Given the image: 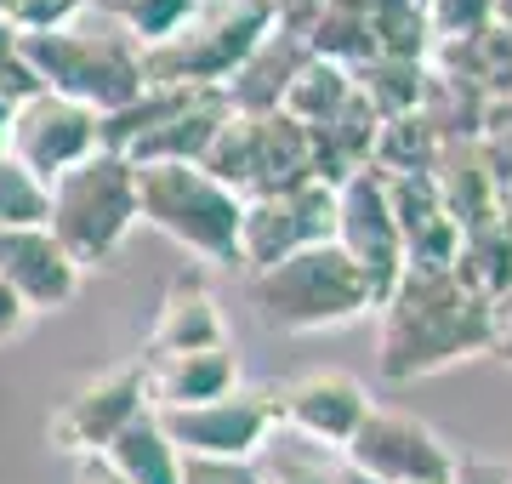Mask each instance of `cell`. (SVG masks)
Wrapping results in <instances>:
<instances>
[{"mask_svg":"<svg viewBox=\"0 0 512 484\" xmlns=\"http://www.w3.org/2000/svg\"><path fill=\"white\" fill-rule=\"evenodd\" d=\"M490 354L512 365V297L495 308V336H490Z\"/></svg>","mask_w":512,"mask_h":484,"instance_id":"obj_36","label":"cell"},{"mask_svg":"<svg viewBox=\"0 0 512 484\" xmlns=\"http://www.w3.org/2000/svg\"><path fill=\"white\" fill-rule=\"evenodd\" d=\"M336 462L365 473V479H387V484H450L461 456L421 416L370 405L365 422L353 428V439L336 450Z\"/></svg>","mask_w":512,"mask_h":484,"instance_id":"obj_8","label":"cell"},{"mask_svg":"<svg viewBox=\"0 0 512 484\" xmlns=\"http://www.w3.org/2000/svg\"><path fill=\"white\" fill-rule=\"evenodd\" d=\"M365 410H370V388L348 371H302L274 388L279 428L330 450V456L353 439V428L365 422Z\"/></svg>","mask_w":512,"mask_h":484,"instance_id":"obj_14","label":"cell"},{"mask_svg":"<svg viewBox=\"0 0 512 484\" xmlns=\"http://www.w3.org/2000/svg\"><path fill=\"white\" fill-rule=\"evenodd\" d=\"M18 52L29 63V75L40 80V92H57L92 109L97 120L114 109H126L131 97H143V46L103 18L97 6H86L80 18L57 23L46 35H18Z\"/></svg>","mask_w":512,"mask_h":484,"instance_id":"obj_2","label":"cell"},{"mask_svg":"<svg viewBox=\"0 0 512 484\" xmlns=\"http://www.w3.org/2000/svg\"><path fill=\"white\" fill-rule=\"evenodd\" d=\"M137 171V223L160 228L200 262H239V211L245 205L205 166H131Z\"/></svg>","mask_w":512,"mask_h":484,"instance_id":"obj_6","label":"cell"},{"mask_svg":"<svg viewBox=\"0 0 512 484\" xmlns=\"http://www.w3.org/2000/svg\"><path fill=\"white\" fill-rule=\"evenodd\" d=\"M6 154L35 183H52L86 154H97V114L57 92L23 97V103H12V120H6Z\"/></svg>","mask_w":512,"mask_h":484,"instance_id":"obj_13","label":"cell"},{"mask_svg":"<svg viewBox=\"0 0 512 484\" xmlns=\"http://www.w3.org/2000/svg\"><path fill=\"white\" fill-rule=\"evenodd\" d=\"M103 462L114 467L120 484H177V473H183V456H177V445L165 439L154 410L131 416L126 428L114 433L109 445H103Z\"/></svg>","mask_w":512,"mask_h":484,"instance_id":"obj_23","label":"cell"},{"mask_svg":"<svg viewBox=\"0 0 512 484\" xmlns=\"http://www.w3.org/2000/svg\"><path fill=\"white\" fill-rule=\"evenodd\" d=\"M86 6H97V12L120 23L137 46H148V40L171 35V29L200 6V0H86Z\"/></svg>","mask_w":512,"mask_h":484,"instance_id":"obj_28","label":"cell"},{"mask_svg":"<svg viewBox=\"0 0 512 484\" xmlns=\"http://www.w3.org/2000/svg\"><path fill=\"white\" fill-rule=\"evenodd\" d=\"M143 410H148L143 359H120L109 371H97L92 382H80L46 416V445L63 450V456H103V445Z\"/></svg>","mask_w":512,"mask_h":484,"instance_id":"obj_12","label":"cell"},{"mask_svg":"<svg viewBox=\"0 0 512 484\" xmlns=\"http://www.w3.org/2000/svg\"><path fill=\"white\" fill-rule=\"evenodd\" d=\"M177 456H211V462H256V450L274 439V388H234L222 399L183 410H154Z\"/></svg>","mask_w":512,"mask_h":484,"instance_id":"obj_9","label":"cell"},{"mask_svg":"<svg viewBox=\"0 0 512 484\" xmlns=\"http://www.w3.org/2000/svg\"><path fill=\"white\" fill-rule=\"evenodd\" d=\"M330 240L348 251V262L370 285V302L382 308L393 297V285L404 280V245H399V223H393L387 183L376 166L353 171L348 183H336V234Z\"/></svg>","mask_w":512,"mask_h":484,"instance_id":"obj_11","label":"cell"},{"mask_svg":"<svg viewBox=\"0 0 512 484\" xmlns=\"http://www.w3.org/2000/svg\"><path fill=\"white\" fill-rule=\"evenodd\" d=\"M143 382H148V410H183V405L222 399V393L239 388L234 342H222V348H194V354L143 359Z\"/></svg>","mask_w":512,"mask_h":484,"instance_id":"obj_18","label":"cell"},{"mask_svg":"<svg viewBox=\"0 0 512 484\" xmlns=\"http://www.w3.org/2000/svg\"><path fill=\"white\" fill-rule=\"evenodd\" d=\"M35 92H40V80L29 75V63H23L18 35L0 29V103L12 109V103H23V97H35Z\"/></svg>","mask_w":512,"mask_h":484,"instance_id":"obj_32","label":"cell"},{"mask_svg":"<svg viewBox=\"0 0 512 484\" xmlns=\"http://www.w3.org/2000/svg\"><path fill=\"white\" fill-rule=\"evenodd\" d=\"M308 57H313L308 40L296 35V29H279L274 23L268 35L256 40V52L228 75V86H222L228 109L234 114H279V97H285V86L296 80V69Z\"/></svg>","mask_w":512,"mask_h":484,"instance_id":"obj_20","label":"cell"},{"mask_svg":"<svg viewBox=\"0 0 512 484\" xmlns=\"http://www.w3.org/2000/svg\"><path fill=\"white\" fill-rule=\"evenodd\" d=\"M137 228V171L131 160L97 149L46 183V234L74 257V268H103Z\"/></svg>","mask_w":512,"mask_h":484,"instance_id":"obj_3","label":"cell"},{"mask_svg":"<svg viewBox=\"0 0 512 484\" xmlns=\"http://www.w3.org/2000/svg\"><path fill=\"white\" fill-rule=\"evenodd\" d=\"M336 484H387V479H365V473H353V467L336 462Z\"/></svg>","mask_w":512,"mask_h":484,"instance_id":"obj_38","label":"cell"},{"mask_svg":"<svg viewBox=\"0 0 512 484\" xmlns=\"http://www.w3.org/2000/svg\"><path fill=\"white\" fill-rule=\"evenodd\" d=\"M222 342H228V325H222V308L211 297V285L200 274H177V280L165 285V302H160V314H154V331H148L137 359L194 354V348H222Z\"/></svg>","mask_w":512,"mask_h":484,"instance_id":"obj_19","label":"cell"},{"mask_svg":"<svg viewBox=\"0 0 512 484\" xmlns=\"http://www.w3.org/2000/svg\"><path fill=\"white\" fill-rule=\"evenodd\" d=\"M268 29H274L268 0H200L171 35L143 46V80L183 92H222Z\"/></svg>","mask_w":512,"mask_h":484,"instance_id":"obj_5","label":"cell"},{"mask_svg":"<svg viewBox=\"0 0 512 484\" xmlns=\"http://www.w3.org/2000/svg\"><path fill=\"white\" fill-rule=\"evenodd\" d=\"M450 274L478 302L501 308L512 297V217H490V223L467 228L456 245V257H450Z\"/></svg>","mask_w":512,"mask_h":484,"instance_id":"obj_22","label":"cell"},{"mask_svg":"<svg viewBox=\"0 0 512 484\" xmlns=\"http://www.w3.org/2000/svg\"><path fill=\"white\" fill-rule=\"evenodd\" d=\"M330 234H336V188L308 177L296 188L245 200V211H239V262L251 274H262V268L308 251V245H325Z\"/></svg>","mask_w":512,"mask_h":484,"instance_id":"obj_10","label":"cell"},{"mask_svg":"<svg viewBox=\"0 0 512 484\" xmlns=\"http://www.w3.org/2000/svg\"><path fill=\"white\" fill-rule=\"evenodd\" d=\"M427 69L473 86L490 103H512V29L490 23V29H478L467 40H444V46L427 52Z\"/></svg>","mask_w":512,"mask_h":484,"instance_id":"obj_21","label":"cell"},{"mask_svg":"<svg viewBox=\"0 0 512 484\" xmlns=\"http://www.w3.org/2000/svg\"><path fill=\"white\" fill-rule=\"evenodd\" d=\"M228 114L234 109L222 92H188L160 126H148L137 143H126L120 160H131V166H200Z\"/></svg>","mask_w":512,"mask_h":484,"instance_id":"obj_17","label":"cell"},{"mask_svg":"<svg viewBox=\"0 0 512 484\" xmlns=\"http://www.w3.org/2000/svg\"><path fill=\"white\" fill-rule=\"evenodd\" d=\"M177 484H256L251 462H211V456H183Z\"/></svg>","mask_w":512,"mask_h":484,"instance_id":"obj_33","label":"cell"},{"mask_svg":"<svg viewBox=\"0 0 512 484\" xmlns=\"http://www.w3.org/2000/svg\"><path fill=\"white\" fill-rule=\"evenodd\" d=\"M74 484H120V479H114V467L103 462V456H80V467H74Z\"/></svg>","mask_w":512,"mask_h":484,"instance_id":"obj_37","label":"cell"},{"mask_svg":"<svg viewBox=\"0 0 512 484\" xmlns=\"http://www.w3.org/2000/svg\"><path fill=\"white\" fill-rule=\"evenodd\" d=\"M490 12H495V23H501V29H512V0H490Z\"/></svg>","mask_w":512,"mask_h":484,"instance_id":"obj_39","label":"cell"},{"mask_svg":"<svg viewBox=\"0 0 512 484\" xmlns=\"http://www.w3.org/2000/svg\"><path fill=\"white\" fill-rule=\"evenodd\" d=\"M0 228H46V183L0 154Z\"/></svg>","mask_w":512,"mask_h":484,"instance_id":"obj_29","label":"cell"},{"mask_svg":"<svg viewBox=\"0 0 512 484\" xmlns=\"http://www.w3.org/2000/svg\"><path fill=\"white\" fill-rule=\"evenodd\" d=\"M421 92H427V63H404V57H370L353 69V97L365 103L376 120H404V114L421 109Z\"/></svg>","mask_w":512,"mask_h":484,"instance_id":"obj_24","label":"cell"},{"mask_svg":"<svg viewBox=\"0 0 512 484\" xmlns=\"http://www.w3.org/2000/svg\"><path fill=\"white\" fill-rule=\"evenodd\" d=\"M86 12V0H0V29L12 35H46L57 23Z\"/></svg>","mask_w":512,"mask_h":484,"instance_id":"obj_31","label":"cell"},{"mask_svg":"<svg viewBox=\"0 0 512 484\" xmlns=\"http://www.w3.org/2000/svg\"><path fill=\"white\" fill-rule=\"evenodd\" d=\"M239 205L308 183V131L285 114H228L200 160Z\"/></svg>","mask_w":512,"mask_h":484,"instance_id":"obj_7","label":"cell"},{"mask_svg":"<svg viewBox=\"0 0 512 484\" xmlns=\"http://www.w3.org/2000/svg\"><path fill=\"white\" fill-rule=\"evenodd\" d=\"M421 6V23H427V40L444 46V40H467L478 29H490L495 12L490 0H416Z\"/></svg>","mask_w":512,"mask_h":484,"instance_id":"obj_30","label":"cell"},{"mask_svg":"<svg viewBox=\"0 0 512 484\" xmlns=\"http://www.w3.org/2000/svg\"><path fill=\"white\" fill-rule=\"evenodd\" d=\"M353 103V75L348 69H336V63H325V57H308L302 69H296V80L285 86V97H279V114L285 120H296L302 131L325 126L330 114H342Z\"/></svg>","mask_w":512,"mask_h":484,"instance_id":"obj_25","label":"cell"},{"mask_svg":"<svg viewBox=\"0 0 512 484\" xmlns=\"http://www.w3.org/2000/svg\"><path fill=\"white\" fill-rule=\"evenodd\" d=\"M450 484H507V462H484V456L456 462V479Z\"/></svg>","mask_w":512,"mask_h":484,"instance_id":"obj_34","label":"cell"},{"mask_svg":"<svg viewBox=\"0 0 512 484\" xmlns=\"http://www.w3.org/2000/svg\"><path fill=\"white\" fill-rule=\"evenodd\" d=\"M0 280L29 314H52L74 302L80 268L46 228H0Z\"/></svg>","mask_w":512,"mask_h":484,"instance_id":"obj_15","label":"cell"},{"mask_svg":"<svg viewBox=\"0 0 512 484\" xmlns=\"http://www.w3.org/2000/svg\"><path fill=\"white\" fill-rule=\"evenodd\" d=\"M256 484H336V456L296 433L274 428V439L256 450Z\"/></svg>","mask_w":512,"mask_h":484,"instance_id":"obj_26","label":"cell"},{"mask_svg":"<svg viewBox=\"0 0 512 484\" xmlns=\"http://www.w3.org/2000/svg\"><path fill=\"white\" fill-rule=\"evenodd\" d=\"M376 314H382L376 371L387 382L439 376L461 359L490 354L495 336V308L478 302L450 268H410Z\"/></svg>","mask_w":512,"mask_h":484,"instance_id":"obj_1","label":"cell"},{"mask_svg":"<svg viewBox=\"0 0 512 484\" xmlns=\"http://www.w3.org/2000/svg\"><path fill=\"white\" fill-rule=\"evenodd\" d=\"M507 484H512V462H507Z\"/></svg>","mask_w":512,"mask_h":484,"instance_id":"obj_40","label":"cell"},{"mask_svg":"<svg viewBox=\"0 0 512 484\" xmlns=\"http://www.w3.org/2000/svg\"><path fill=\"white\" fill-rule=\"evenodd\" d=\"M365 23H370V52H376V57L427 63V52H433L416 0H370V18Z\"/></svg>","mask_w":512,"mask_h":484,"instance_id":"obj_27","label":"cell"},{"mask_svg":"<svg viewBox=\"0 0 512 484\" xmlns=\"http://www.w3.org/2000/svg\"><path fill=\"white\" fill-rule=\"evenodd\" d=\"M29 319H35V314H29V308H23L18 297H12V285L0 280V342H6V336H18L23 325H29Z\"/></svg>","mask_w":512,"mask_h":484,"instance_id":"obj_35","label":"cell"},{"mask_svg":"<svg viewBox=\"0 0 512 484\" xmlns=\"http://www.w3.org/2000/svg\"><path fill=\"white\" fill-rule=\"evenodd\" d=\"M387 183V205H393V223H399V245H404V274L410 268H450L461 245V228L450 223L439 188L427 171H404V177H382Z\"/></svg>","mask_w":512,"mask_h":484,"instance_id":"obj_16","label":"cell"},{"mask_svg":"<svg viewBox=\"0 0 512 484\" xmlns=\"http://www.w3.org/2000/svg\"><path fill=\"white\" fill-rule=\"evenodd\" d=\"M251 302H256V319L279 336L336 331V325H353V319L376 314L365 274L353 268L348 251L336 240L308 245V251L251 274Z\"/></svg>","mask_w":512,"mask_h":484,"instance_id":"obj_4","label":"cell"}]
</instances>
